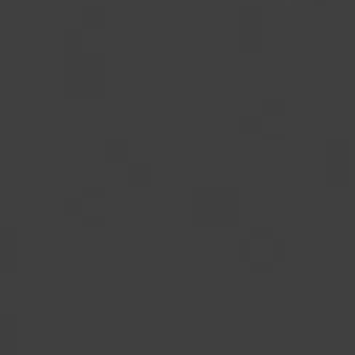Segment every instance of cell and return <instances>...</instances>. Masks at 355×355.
<instances>
[]
</instances>
